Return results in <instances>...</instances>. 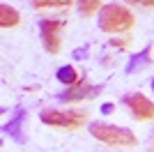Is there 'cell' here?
I'll return each mask as SVG.
<instances>
[{
  "label": "cell",
  "mask_w": 154,
  "mask_h": 152,
  "mask_svg": "<svg viewBox=\"0 0 154 152\" xmlns=\"http://www.w3.org/2000/svg\"><path fill=\"white\" fill-rule=\"evenodd\" d=\"M30 2L37 9H46V7H69L74 0H30Z\"/></svg>",
  "instance_id": "cell-12"
},
{
  "label": "cell",
  "mask_w": 154,
  "mask_h": 152,
  "mask_svg": "<svg viewBox=\"0 0 154 152\" xmlns=\"http://www.w3.org/2000/svg\"><path fill=\"white\" fill-rule=\"evenodd\" d=\"M19 21H21V14L12 5H7V2L0 5V25L2 28H14V25H19Z\"/></svg>",
  "instance_id": "cell-8"
},
{
  "label": "cell",
  "mask_w": 154,
  "mask_h": 152,
  "mask_svg": "<svg viewBox=\"0 0 154 152\" xmlns=\"http://www.w3.org/2000/svg\"><path fill=\"white\" fill-rule=\"evenodd\" d=\"M97 92H101V85H90V83H76V85H67L62 95H58V99L62 104H74V101H81V99H88V97H94Z\"/></svg>",
  "instance_id": "cell-6"
},
{
  "label": "cell",
  "mask_w": 154,
  "mask_h": 152,
  "mask_svg": "<svg viewBox=\"0 0 154 152\" xmlns=\"http://www.w3.org/2000/svg\"><path fill=\"white\" fill-rule=\"evenodd\" d=\"M129 5H140V7H154V0H124Z\"/></svg>",
  "instance_id": "cell-13"
},
{
  "label": "cell",
  "mask_w": 154,
  "mask_h": 152,
  "mask_svg": "<svg viewBox=\"0 0 154 152\" xmlns=\"http://www.w3.org/2000/svg\"><path fill=\"white\" fill-rule=\"evenodd\" d=\"M149 88H152V92H154V78H152V83H149Z\"/></svg>",
  "instance_id": "cell-15"
},
{
  "label": "cell",
  "mask_w": 154,
  "mask_h": 152,
  "mask_svg": "<svg viewBox=\"0 0 154 152\" xmlns=\"http://www.w3.org/2000/svg\"><path fill=\"white\" fill-rule=\"evenodd\" d=\"M113 111H115V104H110V101L101 106V113H106V115H108V113H113Z\"/></svg>",
  "instance_id": "cell-14"
},
{
  "label": "cell",
  "mask_w": 154,
  "mask_h": 152,
  "mask_svg": "<svg viewBox=\"0 0 154 152\" xmlns=\"http://www.w3.org/2000/svg\"><path fill=\"white\" fill-rule=\"evenodd\" d=\"M136 16L134 12L129 9L127 5H120V2H108L99 9V30L101 32H127L131 25H134Z\"/></svg>",
  "instance_id": "cell-1"
},
{
  "label": "cell",
  "mask_w": 154,
  "mask_h": 152,
  "mask_svg": "<svg viewBox=\"0 0 154 152\" xmlns=\"http://www.w3.org/2000/svg\"><path fill=\"white\" fill-rule=\"evenodd\" d=\"M23 118H26V113H23V111H19V113H16V118H14L12 122H7V125L2 127V131H5L7 136L16 138L19 143H23V134H21V129H23Z\"/></svg>",
  "instance_id": "cell-9"
},
{
  "label": "cell",
  "mask_w": 154,
  "mask_h": 152,
  "mask_svg": "<svg viewBox=\"0 0 154 152\" xmlns=\"http://www.w3.org/2000/svg\"><path fill=\"white\" fill-rule=\"evenodd\" d=\"M90 134L94 136L97 141L101 143H108V145H117V147H136L138 145V138L136 134L127 127H117V125H110V122H90L88 125Z\"/></svg>",
  "instance_id": "cell-2"
},
{
  "label": "cell",
  "mask_w": 154,
  "mask_h": 152,
  "mask_svg": "<svg viewBox=\"0 0 154 152\" xmlns=\"http://www.w3.org/2000/svg\"><path fill=\"white\" fill-rule=\"evenodd\" d=\"M152 62V44H147L140 53H136V55L129 58V65H127V74H134V71H140L145 69L147 65Z\"/></svg>",
  "instance_id": "cell-7"
},
{
  "label": "cell",
  "mask_w": 154,
  "mask_h": 152,
  "mask_svg": "<svg viewBox=\"0 0 154 152\" xmlns=\"http://www.w3.org/2000/svg\"><path fill=\"white\" fill-rule=\"evenodd\" d=\"M122 104L129 108V113L136 120H154V101L140 92H129L122 97Z\"/></svg>",
  "instance_id": "cell-5"
},
{
  "label": "cell",
  "mask_w": 154,
  "mask_h": 152,
  "mask_svg": "<svg viewBox=\"0 0 154 152\" xmlns=\"http://www.w3.org/2000/svg\"><path fill=\"white\" fill-rule=\"evenodd\" d=\"M39 120L48 127H60V129H81L88 125V111H58V108H46L39 113Z\"/></svg>",
  "instance_id": "cell-3"
},
{
  "label": "cell",
  "mask_w": 154,
  "mask_h": 152,
  "mask_svg": "<svg viewBox=\"0 0 154 152\" xmlns=\"http://www.w3.org/2000/svg\"><path fill=\"white\" fill-rule=\"evenodd\" d=\"M62 30L64 21L62 19H42L39 21V35H42V44L51 55H58L62 49Z\"/></svg>",
  "instance_id": "cell-4"
},
{
  "label": "cell",
  "mask_w": 154,
  "mask_h": 152,
  "mask_svg": "<svg viewBox=\"0 0 154 152\" xmlns=\"http://www.w3.org/2000/svg\"><path fill=\"white\" fill-rule=\"evenodd\" d=\"M101 2L103 0H78V14H81L83 19H90V16H94L103 7Z\"/></svg>",
  "instance_id": "cell-11"
},
{
  "label": "cell",
  "mask_w": 154,
  "mask_h": 152,
  "mask_svg": "<svg viewBox=\"0 0 154 152\" xmlns=\"http://www.w3.org/2000/svg\"><path fill=\"white\" fill-rule=\"evenodd\" d=\"M55 78H58L60 83H64V85H76V83H81V74H78L76 67H71V65L60 67V69L55 71Z\"/></svg>",
  "instance_id": "cell-10"
}]
</instances>
